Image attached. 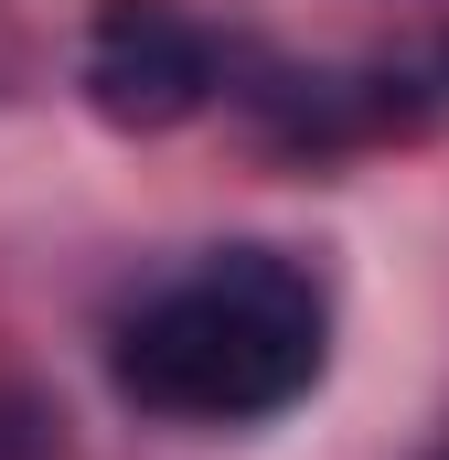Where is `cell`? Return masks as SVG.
Returning <instances> with one entry per match:
<instances>
[{
  "label": "cell",
  "instance_id": "6da1fadb",
  "mask_svg": "<svg viewBox=\"0 0 449 460\" xmlns=\"http://www.w3.org/2000/svg\"><path fill=\"white\" fill-rule=\"evenodd\" d=\"M332 364V300L278 246H215L108 332L118 396L161 429H268Z\"/></svg>",
  "mask_w": 449,
  "mask_h": 460
},
{
  "label": "cell",
  "instance_id": "7a4b0ae2",
  "mask_svg": "<svg viewBox=\"0 0 449 460\" xmlns=\"http://www.w3.org/2000/svg\"><path fill=\"white\" fill-rule=\"evenodd\" d=\"M224 43L172 11V0H108L97 32H86V97L118 118V128H172V118L215 108L224 97Z\"/></svg>",
  "mask_w": 449,
  "mask_h": 460
}]
</instances>
